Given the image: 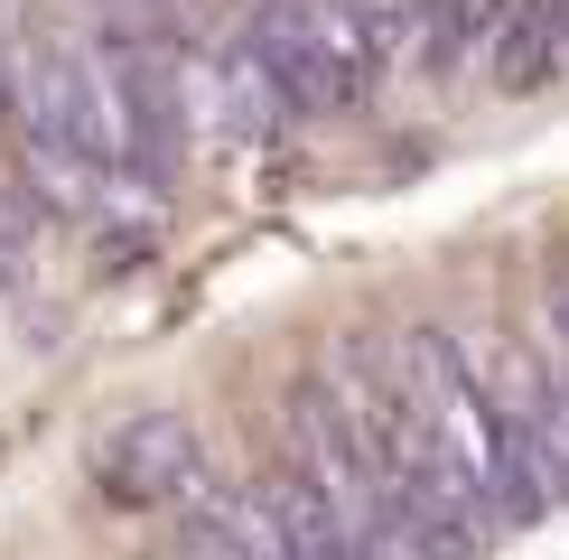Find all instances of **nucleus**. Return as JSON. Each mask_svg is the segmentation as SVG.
I'll return each mask as SVG.
<instances>
[{
	"label": "nucleus",
	"mask_w": 569,
	"mask_h": 560,
	"mask_svg": "<svg viewBox=\"0 0 569 560\" xmlns=\"http://www.w3.org/2000/svg\"><path fill=\"white\" fill-rule=\"evenodd\" d=\"M233 38L280 76L290 112H346L373 84V66H383V38L346 0H252Z\"/></svg>",
	"instance_id": "f257e3e1"
},
{
	"label": "nucleus",
	"mask_w": 569,
	"mask_h": 560,
	"mask_svg": "<svg viewBox=\"0 0 569 560\" xmlns=\"http://www.w3.org/2000/svg\"><path fill=\"white\" fill-rule=\"evenodd\" d=\"M29 150H84L103 159V76H93V47L66 38H19V93H10ZM112 169V159H103Z\"/></svg>",
	"instance_id": "f03ea898"
},
{
	"label": "nucleus",
	"mask_w": 569,
	"mask_h": 560,
	"mask_svg": "<svg viewBox=\"0 0 569 560\" xmlns=\"http://www.w3.org/2000/svg\"><path fill=\"white\" fill-rule=\"evenodd\" d=\"M93 477H103V496H112V504L187 496V486H206V439H197V420H187V411H131L122 430L103 439Z\"/></svg>",
	"instance_id": "7ed1b4c3"
},
{
	"label": "nucleus",
	"mask_w": 569,
	"mask_h": 560,
	"mask_svg": "<svg viewBox=\"0 0 569 560\" xmlns=\"http://www.w3.org/2000/svg\"><path fill=\"white\" fill-rule=\"evenodd\" d=\"M10 93H19V47L0 38V112H10Z\"/></svg>",
	"instance_id": "20e7f679"
}]
</instances>
